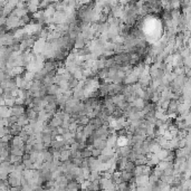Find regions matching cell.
Masks as SVG:
<instances>
[{
	"instance_id": "15",
	"label": "cell",
	"mask_w": 191,
	"mask_h": 191,
	"mask_svg": "<svg viewBox=\"0 0 191 191\" xmlns=\"http://www.w3.org/2000/svg\"><path fill=\"white\" fill-rule=\"evenodd\" d=\"M58 92H59V87L58 85H56V84H53V85L47 87V94H48V95L55 96V95L58 94Z\"/></svg>"
},
{
	"instance_id": "16",
	"label": "cell",
	"mask_w": 191,
	"mask_h": 191,
	"mask_svg": "<svg viewBox=\"0 0 191 191\" xmlns=\"http://www.w3.org/2000/svg\"><path fill=\"white\" fill-rule=\"evenodd\" d=\"M94 131H95V130H94V128L90 124V123H88L87 125H85V126H84V129H83V134H84L86 137H92V135H93Z\"/></svg>"
},
{
	"instance_id": "8",
	"label": "cell",
	"mask_w": 191,
	"mask_h": 191,
	"mask_svg": "<svg viewBox=\"0 0 191 191\" xmlns=\"http://www.w3.org/2000/svg\"><path fill=\"white\" fill-rule=\"evenodd\" d=\"M121 178L123 180V182H128V183H131L134 181V176H133L132 172L121 171Z\"/></svg>"
},
{
	"instance_id": "4",
	"label": "cell",
	"mask_w": 191,
	"mask_h": 191,
	"mask_svg": "<svg viewBox=\"0 0 191 191\" xmlns=\"http://www.w3.org/2000/svg\"><path fill=\"white\" fill-rule=\"evenodd\" d=\"M21 178L23 177H16L14 173H10L7 178V182L9 184V187H21Z\"/></svg>"
},
{
	"instance_id": "11",
	"label": "cell",
	"mask_w": 191,
	"mask_h": 191,
	"mask_svg": "<svg viewBox=\"0 0 191 191\" xmlns=\"http://www.w3.org/2000/svg\"><path fill=\"white\" fill-rule=\"evenodd\" d=\"M106 140H102V139H95L93 141V146L94 149H97L100 151H102L103 149L106 148Z\"/></svg>"
},
{
	"instance_id": "21",
	"label": "cell",
	"mask_w": 191,
	"mask_h": 191,
	"mask_svg": "<svg viewBox=\"0 0 191 191\" xmlns=\"http://www.w3.org/2000/svg\"><path fill=\"white\" fill-rule=\"evenodd\" d=\"M101 178V172H91L88 180L87 181H94V180H100Z\"/></svg>"
},
{
	"instance_id": "27",
	"label": "cell",
	"mask_w": 191,
	"mask_h": 191,
	"mask_svg": "<svg viewBox=\"0 0 191 191\" xmlns=\"http://www.w3.org/2000/svg\"><path fill=\"white\" fill-rule=\"evenodd\" d=\"M100 156H101V151H100V150H97V149H93V150H92V156H93V158H96V159H97Z\"/></svg>"
},
{
	"instance_id": "2",
	"label": "cell",
	"mask_w": 191,
	"mask_h": 191,
	"mask_svg": "<svg viewBox=\"0 0 191 191\" xmlns=\"http://www.w3.org/2000/svg\"><path fill=\"white\" fill-rule=\"evenodd\" d=\"M87 165L91 172H102V163L96 158H90L87 159Z\"/></svg>"
},
{
	"instance_id": "1",
	"label": "cell",
	"mask_w": 191,
	"mask_h": 191,
	"mask_svg": "<svg viewBox=\"0 0 191 191\" xmlns=\"http://www.w3.org/2000/svg\"><path fill=\"white\" fill-rule=\"evenodd\" d=\"M18 23H19V18L16 16L9 15L7 17L6 23H5V29L6 31H12L14 29H18Z\"/></svg>"
},
{
	"instance_id": "24",
	"label": "cell",
	"mask_w": 191,
	"mask_h": 191,
	"mask_svg": "<svg viewBox=\"0 0 191 191\" xmlns=\"http://www.w3.org/2000/svg\"><path fill=\"white\" fill-rule=\"evenodd\" d=\"M5 105L7 106V107H9V109H11L12 106H15V98L11 97V98H6L5 100Z\"/></svg>"
},
{
	"instance_id": "22",
	"label": "cell",
	"mask_w": 191,
	"mask_h": 191,
	"mask_svg": "<svg viewBox=\"0 0 191 191\" xmlns=\"http://www.w3.org/2000/svg\"><path fill=\"white\" fill-rule=\"evenodd\" d=\"M81 156H82V159H90L92 158V151L84 149L83 151H81Z\"/></svg>"
},
{
	"instance_id": "20",
	"label": "cell",
	"mask_w": 191,
	"mask_h": 191,
	"mask_svg": "<svg viewBox=\"0 0 191 191\" xmlns=\"http://www.w3.org/2000/svg\"><path fill=\"white\" fill-rule=\"evenodd\" d=\"M23 164L25 170H34V163L30 160H23Z\"/></svg>"
},
{
	"instance_id": "26",
	"label": "cell",
	"mask_w": 191,
	"mask_h": 191,
	"mask_svg": "<svg viewBox=\"0 0 191 191\" xmlns=\"http://www.w3.org/2000/svg\"><path fill=\"white\" fill-rule=\"evenodd\" d=\"M11 139H12L11 134H7V135H5V137H1L0 140H1V142H2V143H10Z\"/></svg>"
},
{
	"instance_id": "14",
	"label": "cell",
	"mask_w": 191,
	"mask_h": 191,
	"mask_svg": "<svg viewBox=\"0 0 191 191\" xmlns=\"http://www.w3.org/2000/svg\"><path fill=\"white\" fill-rule=\"evenodd\" d=\"M16 124H18L19 126L23 128V126H26V125L29 124V120H28V117L26 114H23L21 116L18 117V120H17V123Z\"/></svg>"
},
{
	"instance_id": "28",
	"label": "cell",
	"mask_w": 191,
	"mask_h": 191,
	"mask_svg": "<svg viewBox=\"0 0 191 191\" xmlns=\"http://www.w3.org/2000/svg\"><path fill=\"white\" fill-rule=\"evenodd\" d=\"M83 191H90V190H83Z\"/></svg>"
},
{
	"instance_id": "7",
	"label": "cell",
	"mask_w": 191,
	"mask_h": 191,
	"mask_svg": "<svg viewBox=\"0 0 191 191\" xmlns=\"http://www.w3.org/2000/svg\"><path fill=\"white\" fill-rule=\"evenodd\" d=\"M10 111H11V115H12V116L19 117V116H21L23 114L26 113V106H23V105H15V106H12L11 109H10Z\"/></svg>"
},
{
	"instance_id": "5",
	"label": "cell",
	"mask_w": 191,
	"mask_h": 191,
	"mask_svg": "<svg viewBox=\"0 0 191 191\" xmlns=\"http://www.w3.org/2000/svg\"><path fill=\"white\" fill-rule=\"evenodd\" d=\"M10 148H15V149H25V141L19 137V135H15L12 137L11 141H10Z\"/></svg>"
},
{
	"instance_id": "6",
	"label": "cell",
	"mask_w": 191,
	"mask_h": 191,
	"mask_svg": "<svg viewBox=\"0 0 191 191\" xmlns=\"http://www.w3.org/2000/svg\"><path fill=\"white\" fill-rule=\"evenodd\" d=\"M26 9L29 15H34L39 10V1H28L26 2Z\"/></svg>"
},
{
	"instance_id": "17",
	"label": "cell",
	"mask_w": 191,
	"mask_h": 191,
	"mask_svg": "<svg viewBox=\"0 0 191 191\" xmlns=\"http://www.w3.org/2000/svg\"><path fill=\"white\" fill-rule=\"evenodd\" d=\"M94 128V130H97L98 128H101L102 125H103V122L100 120V119H97V117H94V119H91L90 122H88Z\"/></svg>"
},
{
	"instance_id": "19",
	"label": "cell",
	"mask_w": 191,
	"mask_h": 191,
	"mask_svg": "<svg viewBox=\"0 0 191 191\" xmlns=\"http://www.w3.org/2000/svg\"><path fill=\"white\" fill-rule=\"evenodd\" d=\"M134 168H135V164H134V162H132V161H126L125 162V165H124V170L123 171H128V172H133V170H134Z\"/></svg>"
},
{
	"instance_id": "18",
	"label": "cell",
	"mask_w": 191,
	"mask_h": 191,
	"mask_svg": "<svg viewBox=\"0 0 191 191\" xmlns=\"http://www.w3.org/2000/svg\"><path fill=\"white\" fill-rule=\"evenodd\" d=\"M169 154V150H165V149H161L159 152L156 153V156H158V159H159V161H163L165 158H167V156Z\"/></svg>"
},
{
	"instance_id": "12",
	"label": "cell",
	"mask_w": 191,
	"mask_h": 191,
	"mask_svg": "<svg viewBox=\"0 0 191 191\" xmlns=\"http://www.w3.org/2000/svg\"><path fill=\"white\" fill-rule=\"evenodd\" d=\"M11 116V111L9 107H7L6 105L0 106V117L1 119H9Z\"/></svg>"
},
{
	"instance_id": "23",
	"label": "cell",
	"mask_w": 191,
	"mask_h": 191,
	"mask_svg": "<svg viewBox=\"0 0 191 191\" xmlns=\"http://www.w3.org/2000/svg\"><path fill=\"white\" fill-rule=\"evenodd\" d=\"M78 83H79V81H77V79H75V78H70L69 81H68V87H69V90H74L75 87L78 85Z\"/></svg>"
},
{
	"instance_id": "29",
	"label": "cell",
	"mask_w": 191,
	"mask_h": 191,
	"mask_svg": "<svg viewBox=\"0 0 191 191\" xmlns=\"http://www.w3.org/2000/svg\"><path fill=\"white\" fill-rule=\"evenodd\" d=\"M0 142H1V140H0Z\"/></svg>"
},
{
	"instance_id": "13",
	"label": "cell",
	"mask_w": 191,
	"mask_h": 191,
	"mask_svg": "<svg viewBox=\"0 0 191 191\" xmlns=\"http://www.w3.org/2000/svg\"><path fill=\"white\" fill-rule=\"evenodd\" d=\"M87 190L90 191H101V187H100V180H94V181H90Z\"/></svg>"
},
{
	"instance_id": "25",
	"label": "cell",
	"mask_w": 191,
	"mask_h": 191,
	"mask_svg": "<svg viewBox=\"0 0 191 191\" xmlns=\"http://www.w3.org/2000/svg\"><path fill=\"white\" fill-rule=\"evenodd\" d=\"M91 174V171L88 168H84L82 169V177L84 178V180H88V177Z\"/></svg>"
},
{
	"instance_id": "9",
	"label": "cell",
	"mask_w": 191,
	"mask_h": 191,
	"mask_svg": "<svg viewBox=\"0 0 191 191\" xmlns=\"http://www.w3.org/2000/svg\"><path fill=\"white\" fill-rule=\"evenodd\" d=\"M72 159L70 156V150L69 149H64L60 151V156H59V161L60 162H66V161H69Z\"/></svg>"
},
{
	"instance_id": "3",
	"label": "cell",
	"mask_w": 191,
	"mask_h": 191,
	"mask_svg": "<svg viewBox=\"0 0 191 191\" xmlns=\"http://www.w3.org/2000/svg\"><path fill=\"white\" fill-rule=\"evenodd\" d=\"M45 44H46V39H43V38H39L37 39L34 44V46H32V54L34 55H40L43 53L44 51V47H45Z\"/></svg>"
},
{
	"instance_id": "10",
	"label": "cell",
	"mask_w": 191,
	"mask_h": 191,
	"mask_svg": "<svg viewBox=\"0 0 191 191\" xmlns=\"http://www.w3.org/2000/svg\"><path fill=\"white\" fill-rule=\"evenodd\" d=\"M66 190L67 191H81V184L78 183L76 180H73V181H69L68 183H67V187H66Z\"/></svg>"
}]
</instances>
